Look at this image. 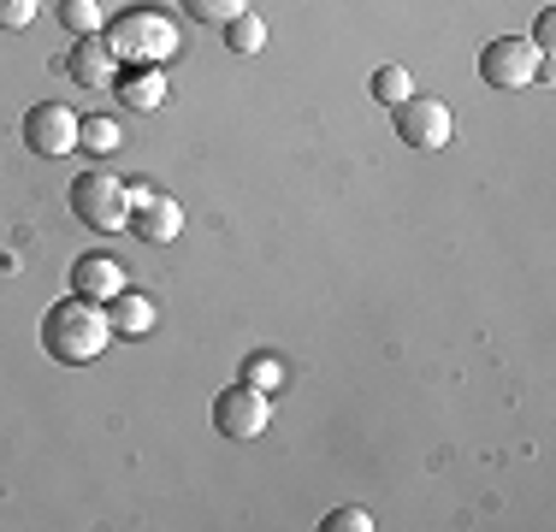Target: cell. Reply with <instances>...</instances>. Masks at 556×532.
Instances as JSON below:
<instances>
[{"label": "cell", "mask_w": 556, "mask_h": 532, "mask_svg": "<svg viewBox=\"0 0 556 532\" xmlns=\"http://www.w3.org/2000/svg\"><path fill=\"white\" fill-rule=\"evenodd\" d=\"M108 343H113V326H108V308H101V302L65 296L42 314V350L65 367H89Z\"/></svg>", "instance_id": "1"}, {"label": "cell", "mask_w": 556, "mask_h": 532, "mask_svg": "<svg viewBox=\"0 0 556 532\" xmlns=\"http://www.w3.org/2000/svg\"><path fill=\"white\" fill-rule=\"evenodd\" d=\"M101 36H108V48L118 53V65H161L178 53V24L154 7H125Z\"/></svg>", "instance_id": "2"}, {"label": "cell", "mask_w": 556, "mask_h": 532, "mask_svg": "<svg viewBox=\"0 0 556 532\" xmlns=\"http://www.w3.org/2000/svg\"><path fill=\"white\" fill-rule=\"evenodd\" d=\"M72 213L89 231H125L130 225V183H118L113 172H84L72 183Z\"/></svg>", "instance_id": "3"}, {"label": "cell", "mask_w": 556, "mask_h": 532, "mask_svg": "<svg viewBox=\"0 0 556 532\" xmlns=\"http://www.w3.org/2000/svg\"><path fill=\"white\" fill-rule=\"evenodd\" d=\"M480 77H485V89L515 96V89H527V84L545 77V53H539L533 42H521V36H497V42L480 48Z\"/></svg>", "instance_id": "4"}, {"label": "cell", "mask_w": 556, "mask_h": 532, "mask_svg": "<svg viewBox=\"0 0 556 532\" xmlns=\"http://www.w3.org/2000/svg\"><path fill=\"white\" fill-rule=\"evenodd\" d=\"M273 426V403L255 384H225L214 396V432L219 438H261Z\"/></svg>", "instance_id": "5"}, {"label": "cell", "mask_w": 556, "mask_h": 532, "mask_svg": "<svg viewBox=\"0 0 556 532\" xmlns=\"http://www.w3.org/2000/svg\"><path fill=\"white\" fill-rule=\"evenodd\" d=\"M77 125H84V118H77L72 106H60V101H36L30 113H24V149L42 154V160H60V154H72V149H77Z\"/></svg>", "instance_id": "6"}, {"label": "cell", "mask_w": 556, "mask_h": 532, "mask_svg": "<svg viewBox=\"0 0 556 532\" xmlns=\"http://www.w3.org/2000/svg\"><path fill=\"white\" fill-rule=\"evenodd\" d=\"M450 130H456V118H450V106L439 96L396 101V142H408V149H444Z\"/></svg>", "instance_id": "7"}, {"label": "cell", "mask_w": 556, "mask_h": 532, "mask_svg": "<svg viewBox=\"0 0 556 532\" xmlns=\"http://www.w3.org/2000/svg\"><path fill=\"white\" fill-rule=\"evenodd\" d=\"M130 231H137L142 243H172V237L184 231V207L172 202V195L149 190V183H130Z\"/></svg>", "instance_id": "8"}, {"label": "cell", "mask_w": 556, "mask_h": 532, "mask_svg": "<svg viewBox=\"0 0 556 532\" xmlns=\"http://www.w3.org/2000/svg\"><path fill=\"white\" fill-rule=\"evenodd\" d=\"M65 77L72 84H84V89H101V84H113L118 77V53L108 48V36H77L72 53H65Z\"/></svg>", "instance_id": "9"}, {"label": "cell", "mask_w": 556, "mask_h": 532, "mask_svg": "<svg viewBox=\"0 0 556 532\" xmlns=\"http://www.w3.org/2000/svg\"><path fill=\"white\" fill-rule=\"evenodd\" d=\"M118 290H125V266H118L113 255H77V266H72V296L113 302Z\"/></svg>", "instance_id": "10"}, {"label": "cell", "mask_w": 556, "mask_h": 532, "mask_svg": "<svg viewBox=\"0 0 556 532\" xmlns=\"http://www.w3.org/2000/svg\"><path fill=\"white\" fill-rule=\"evenodd\" d=\"M118 101L130 106V113H154V106H166V77L161 65H125V72L113 77Z\"/></svg>", "instance_id": "11"}, {"label": "cell", "mask_w": 556, "mask_h": 532, "mask_svg": "<svg viewBox=\"0 0 556 532\" xmlns=\"http://www.w3.org/2000/svg\"><path fill=\"white\" fill-rule=\"evenodd\" d=\"M108 326H113V338L142 343V338L154 331V302L137 296V290H118V296L108 302Z\"/></svg>", "instance_id": "12"}, {"label": "cell", "mask_w": 556, "mask_h": 532, "mask_svg": "<svg viewBox=\"0 0 556 532\" xmlns=\"http://www.w3.org/2000/svg\"><path fill=\"white\" fill-rule=\"evenodd\" d=\"M225 48H231V53H261V48H267V18L243 7L231 24H225Z\"/></svg>", "instance_id": "13"}, {"label": "cell", "mask_w": 556, "mask_h": 532, "mask_svg": "<svg viewBox=\"0 0 556 532\" xmlns=\"http://www.w3.org/2000/svg\"><path fill=\"white\" fill-rule=\"evenodd\" d=\"M77 149H89V154H118V149H125V130H118V118H84V125H77Z\"/></svg>", "instance_id": "14"}, {"label": "cell", "mask_w": 556, "mask_h": 532, "mask_svg": "<svg viewBox=\"0 0 556 532\" xmlns=\"http://www.w3.org/2000/svg\"><path fill=\"white\" fill-rule=\"evenodd\" d=\"M54 18H60L72 36H96V30H101V0H60Z\"/></svg>", "instance_id": "15"}, {"label": "cell", "mask_w": 556, "mask_h": 532, "mask_svg": "<svg viewBox=\"0 0 556 532\" xmlns=\"http://www.w3.org/2000/svg\"><path fill=\"white\" fill-rule=\"evenodd\" d=\"M408 96H415V84H408L403 65H379V72H374V101L379 106H396V101H408Z\"/></svg>", "instance_id": "16"}, {"label": "cell", "mask_w": 556, "mask_h": 532, "mask_svg": "<svg viewBox=\"0 0 556 532\" xmlns=\"http://www.w3.org/2000/svg\"><path fill=\"white\" fill-rule=\"evenodd\" d=\"M243 7H249V0H184V12H190L195 24H214V30H225Z\"/></svg>", "instance_id": "17"}, {"label": "cell", "mask_w": 556, "mask_h": 532, "mask_svg": "<svg viewBox=\"0 0 556 532\" xmlns=\"http://www.w3.org/2000/svg\"><path fill=\"white\" fill-rule=\"evenodd\" d=\"M42 0H0V30H30Z\"/></svg>", "instance_id": "18"}, {"label": "cell", "mask_w": 556, "mask_h": 532, "mask_svg": "<svg viewBox=\"0 0 556 532\" xmlns=\"http://www.w3.org/2000/svg\"><path fill=\"white\" fill-rule=\"evenodd\" d=\"M243 384H255V391H278V384H285V367L273 362V355H255V362H249V379Z\"/></svg>", "instance_id": "19"}, {"label": "cell", "mask_w": 556, "mask_h": 532, "mask_svg": "<svg viewBox=\"0 0 556 532\" xmlns=\"http://www.w3.org/2000/svg\"><path fill=\"white\" fill-rule=\"evenodd\" d=\"M320 527L326 532H374V515H367V509H332Z\"/></svg>", "instance_id": "20"}, {"label": "cell", "mask_w": 556, "mask_h": 532, "mask_svg": "<svg viewBox=\"0 0 556 532\" xmlns=\"http://www.w3.org/2000/svg\"><path fill=\"white\" fill-rule=\"evenodd\" d=\"M551 42H556V12H539V30H533V48H539V53H551Z\"/></svg>", "instance_id": "21"}]
</instances>
